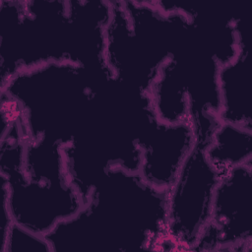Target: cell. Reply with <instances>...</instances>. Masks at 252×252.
Returning a JSON list of instances; mask_svg holds the SVG:
<instances>
[{
	"label": "cell",
	"instance_id": "cell-1",
	"mask_svg": "<svg viewBox=\"0 0 252 252\" xmlns=\"http://www.w3.org/2000/svg\"><path fill=\"white\" fill-rule=\"evenodd\" d=\"M165 219V193L147 184L138 172L111 167L82 210L57 224L48 238L55 251L148 250Z\"/></svg>",
	"mask_w": 252,
	"mask_h": 252
},
{
	"label": "cell",
	"instance_id": "cell-2",
	"mask_svg": "<svg viewBox=\"0 0 252 252\" xmlns=\"http://www.w3.org/2000/svg\"><path fill=\"white\" fill-rule=\"evenodd\" d=\"M190 122L194 145L172 185L165 192L164 227L181 240L188 250L195 251L209 223L213 196L220 177L206 155L220 120L214 115H204Z\"/></svg>",
	"mask_w": 252,
	"mask_h": 252
},
{
	"label": "cell",
	"instance_id": "cell-3",
	"mask_svg": "<svg viewBox=\"0 0 252 252\" xmlns=\"http://www.w3.org/2000/svg\"><path fill=\"white\" fill-rule=\"evenodd\" d=\"M1 196L13 223L44 236L85 205L69 180L28 178L23 166L1 171Z\"/></svg>",
	"mask_w": 252,
	"mask_h": 252
},
{
	"label": "cell",
	"instance_id": "cell-4",
	"mask_svg": "<svg viewBox=\"0 0 252 252\" xmlns=\"http://www.w3.org/2000/svg\"><path fill=\"white\" fill-rule=\"evenodd\" d=\"M252 164L220 175L215 188L210 220L195 251H250Z\"/></svg>",
	"mask_w": 252,
	"mask_h": 252
},
{
	"label": "cell",
	"instance_id": "cell-5",
	"mask_svg": "<svg viewBox=\"0 0 252 252\" xmlns=\"http://www.w3.org/2000/svg\"><path fill=\"white\" fill-rule=\"evenodd\" d=\"M137 142L141 153L139 175L147 184L165 193L194 145L191 122H160L150 107L142 120Z\"/></svg>",
	"mask_w": 252,
	"mask_h": 252
},
{
	"label": "cell",
	"instance_id": "cell-6",
	"mask_svg": "<svg viewBox=\"0 0 252 252\" xmlns=\"http://www.w3.org/2000/svg\"><path fill=\"white\" fill-rule=\"evenodd\" d=\"M235 32L238 41L236 55L220 65L218 72L220 106L218 118L221 123L252 129L251 87L248 52L244 32L236 22Z\"/></svg>",
	"mask_w": 252,
	"mask_h": 252
},
{
	"label": "cell",
	"instance_id": "cell-7",
	"mask_svg": "<svg viewBox=\"0 0 252 252\" xmlns=\"http://www.w3.org/2000/svg\"><path fill=\"white\" fill-rule=\"evenodd\" d=\"M206 155L220 175L234 167L252 164V129L220 122Z\"/></svg>",
	"mask_w": 252,
	"mask_h": 252
},
{
	"label": "cell",
	"instance_id": "cell-8",
	"mask_svg": "<svg viewBox=\"0 0 252 252\" xmlns=\"http://www.w3.org/2000/svg\"><path fill=\"white\" fill-rule=\"evenodd\" d=\"M53 252L50 242L44 235L33 233L15 223L6 238L3 252Z\"/></svg>",
	"mask_w": 252,
	"mask_h": 252
}]
</instances>
